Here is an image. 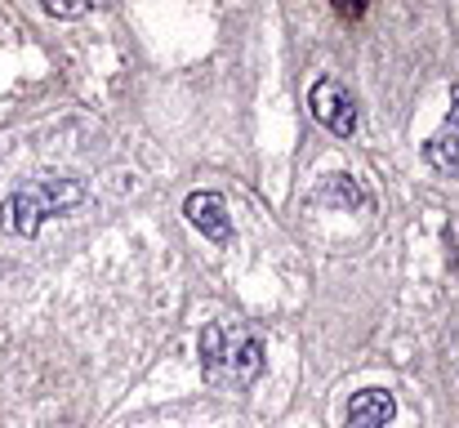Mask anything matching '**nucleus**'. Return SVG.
<instances>
[{"label": "nucleus", "instance_id": "9", "mask_svg": "<svg viewBox=\"0 0 459 428\" xmlns=\"http://www.w3.org/2000/svg\"><path fill=\"white\" fill-rule=\"evenodd\" d=\"M45 13H49V18H85V13H90V4H63V0H49V4H45Z\"/></svg>", "mask_w": 459, "mask_h": 428}, {"label": "nucleus", "instance_id": "2", "mask_svg": "<svg viewBox=\"0 0 459 428\" xmlns=\"http://www.w3.org/2000/svg\"><path fill=\"white\" fill-rule=\"evenodd\" d=\"M307 108H312V117H316L334 139H348V135L357 130V99H352V90H348L343 81H334V76H321V81L312 85Z\"/></svg>", "mask_w": 459, "mask_h": 428}, {"label": "nucleus", "instance_id": "6", "mask_svg": "<svg viewBox=\"0 0 459 428\" xmlns=\"http://www.w3.org/2000/svg\"><path fill=\"white\" fill-rule=\"evenodd\" d=\"M223 362L232 366L237 384L259 380V371H264V339H259V335H241V339H232V348H223Z\"/></svg>", "mask_w": 459, "mask_h": 428}, {"label": "nucleus", "instance_id": "5", "mask_svg": "<svg viewBox=\"0 0 459 428\" xmlns=\"http://www.w3.org/2000/svg\"><path fill=\"white\" fill-rule=\"evenodd\" d=\"M451 117H446V126L433 135V139L424 143V161L437 170V174H451L459 179V85L451 90Z\"/></svg>", "mask_w": 459, "mask_h": 428}, {"label": "nucleus", "instance_id": "4", "mask_svg": "<svg viewBox=\"0 0 459 428\" xmlns=\"http://www.w3.org/2000/svg\"><path fill=\"white\" fill-rule=\"evenodd\" d=\"M393 415H397V397L388 389H361L348 397L343 428H388Z\"/></svg>", "mask_w": 459, "mask_h": 428}, {"label": "nucleus", "instance_id": "8", "mask_svg": "<svg viewBox=\"0 0 459 428\" xmlns=\"http://www.w3.org/2000/svg\"><path fill=\"white\" fill-rule=\"evenodd\" d=\"M223 348H228V339H223V326H201V366L214 375L219 366H223Z\"/></svg>", "mask_w": 459, "mask_h": 428}, {"label": "nucleus", "instance_id": "7", "mask_svg": "<svg viewBox=\"0 0 459 428\" xmlns=\"http://www.w3.org/2000/svg\"><path fill=\"white\" fill-rule=\"evenodd\" d=\"M316 197H321L325 205H343V210H361V205H366V192H361L348 174H330Z\"/></svg>", "mask_w": 459, "mask_h": 428}, {"label": "nucleus", "instance_id": "3", "mask_svg": "<svg viewBox=\"0 0 459 428\" xmlns=\"http://www.w3.org/2000/svg\"><path fill=\"white\" fill-rule=\"evenodd\" d=\"M183 214L192 228H201V237H210L214 246H232V219L219 192H192L183 201Z\"/></svg>", "mask_w": 459, "mask_h": 428}, {"label": "nucleus", "instance_id": "1", "mask_svg": "<svg viewBox=\"0 0 459 428\" xmlns=\"http://www.w3.org/2000/svg\"><path fill=\"white\" fill-rule=\"evenodd\" d=\"M81 201H85V188L76 179H36L31 188H18L0 205V223L13 237H31L45 214H63V210H72Z\"/></svg>", "mask_w": 459, "mask_h": 428}]
</instances>
